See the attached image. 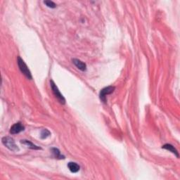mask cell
I'll return each mask as SVG.
<instances>
[{
    "instance_id": "1",
    "label": "cell",
    "mask_w": 180,
    "mask_h": 180,
    "mask_svg": "<svg viewBox=\"0 0 180 180\" xmlns=\"http://www.w3.org/2000/svg\"><path fill=\"white\" fill-rule=\"evenodd\" d=\"M18 65H19V69H20V70L21 71L22 73L27 78L31 80L32 78L31 72H30V70H29L28 67L27 66L26 64H25L24 61H23V60L20 57V56L18 57Z\"/></svg>"
},
{
    "instance_id": "2",
    "label": "cell",
    "mask_w": 180,
    "mask_h": 180,
    "mask_svg": "<svg viewBox=\"0 0 180 180\" xmlns=\"http://www.w3.org/2000/svg\"><path fill=\"white\" fill-rule=\"evenodd\" d=\"M1 141H2V143L7 148L12 151H17L19 150L18 146L16 145L14 139L11 137H3L2 139H1Z\"/></svg>"
},
{
    "instance_id": "3",
    "label": "cell",
    "mask_w": 180,
    "mask_h": 180,
    "mask_svg": "<svg viewBox=\"0 0 180 180\" xmlns=\"http://www.w3.org/2000/svg\"><path fill=\"white\" fill-rule=\"evenodd\" d=\"M50 84H51V87H52V92H53L54 95L55 96V97L58 99V101H59L61 104H65V98L63 97L62 94L60 92V91L59 90V89H58V87H56L55 83H54L52 80H51Z\"/></svg>"
},
{
    "instance_id": "4",
    "label": "cell",
    "mask_w": 180,
    "mask_h": 180,
    "mask_svg": "<svg viewBox=\"0 0 180 180\" xmlns=\"http://www.w3.org/2000/svg\"><path fill=\"white\" fill-rule=\"evenodd\" d=\"M115 90V87H113V86H108L105 87V88L102 89V90H101V92H100L99 94V97L100 99L101 100V101H103V103H106V96L108 95V94H112L113 92H114Z\"/></svg>"
},
{
    "instance_id": "5",
    "label": "cell",
    "mask_w": 180,
    "mask_h": 180,
    "mask_svg": "<svg viewBox=\"0 0 180 180\" xmlns=\"http://www.w3.org/2000/svg\"><path fill=\"white\" fill-rule=\"evenodd\" d=\"M25 130V127L23 126L21 123H15L13 126L11 127L10 129V133L12 134H19L20 132H23Z\"/></svg>"
},
{
    "instance_id": "6",
    "label": "cell",
    "mask_w": 180,
    "mask_h": 180,
    "mask_svg": "<svg viewBox=\"0 0 180 180\" xmlns=\"http://www.w3.org/2000/svg\"><path fill=\"white\" fill-rule=\"evenodd\" d=\"M72 63H74L75 65L77 68L79 69V70H82V71H85L87 70V65L84 62L80 61V60L77 59H73L72 60Z\"/></svg>"
},
{
    "instance_id": "7",
    "label": "cell",
    "mask_w": 180,
    "mask_h": 180,
    "mask_svg": "<svg viewBox=\"0 0 180 180\" xmlns=\"http://www.w3.org/2000/svg\"><path fill=\"white\" fill-rule=\"evenodd\" d=\"M68 168L72 173H76V172H79L80 169V165L77 163H74V162H70L68 164Z\"/></svg>"
},
{
    "instance_id": "8",
    "label": "cell",
    "mask_w": 180,
    "mask_h": 180,
    "mask_svg": "<svg viewBox=\"0 0 180 180\" xmlns=\"http://www.w3.org/2000/svg\"><path fill=\"white\" fill-rule=\"evenodd\" d=\"M163 148H165L166 149V150H168L170 151V152H172V153H174V155H175L176 156H177V158H179V153H178L177 150L175 148H174V146H172V145L171 144H169V143H167V144H165L163 145V147H162Z\"/></svg>"
},
{
    "instance_id": "9",
    "label": "cell",
    "mask_w": 180,
    "mask_h": 180,
    "mask_svg": "<svg viewBox=\"0 0 180 180\" xmlns=\"http://www.w3.org/2000/svg\"><path fill=\"white\" fill-rule=\"evenodd\" d=\"M21 142L23 143V144L26 145L28 148H30L31 149H34V150H40V149H42L40 147L36 146V145H34V143H32L31 141H28V140H21Z\"/></svg>"
},
{
    "instance_id": "10",
    "label": "cell",
    "mask_w": 180,
    "mask_h": 180,
    "mask_svg": "<svg viewBox=\"0 0 180 180\" xmlns=\"http://www.w3.org/2000/svg\"><path fill=\"white\" fill-rule=\"evenodd\" d=\"M51 150H52V153H53L54 157L55 158H57V159H64L65 158V156L61 155V152H60V151L58 148H52Z\"/></svg>"
},
{
    "instance_id": "11",
    "label": "cell",
    "mask_w": 180,
    "mask_h": 180,
    "mask_svg": "<svg viewBox=\"0 0 180 180\" xmlns=\"http://www.w3.org/2000/svg\"><path fill=\"white\" fill-rule=\"evenodd\" d=\"M51 134V132L47 129H44L41 132V138L42 139H46Z\"/></svg>"
},
{
    "instance_id": "12",
    "label": "cell",
    "mask_w": 180,
    "mask_h": 180,
    "mask_svg": "<svg viewBox=\"0 0 180 180\" xmlns=\"http://www.w3.org/2000/svg\"><path fill=\"white\" fill-rule=\"evenodd\" d=\"M44 4H46L47 6L49 7V8H52V9H54L56 7V4L52 1H44Z\"/></svg>"
}]
</instances>
